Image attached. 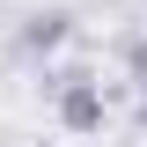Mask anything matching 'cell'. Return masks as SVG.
Instances as JSON below:
<instances>
[{
	"mask_svg": "<svg viewBox=\"0 0 147 147\" xmlns=\"http://www.w3.org/2000/svg\"><path fill=\"white\" fill-rule=\"evenodd\" d=\"M44 88H52V110H59V125L66 132H103L110 125V96H103V81H96L88 66H59V74H44Z\"/></svg>",
	"mask_w": 147,
	"mask_h": 147,
	"instance_id": "6da1fadb",
	"label": "cell"
},
{
	"mask_svg": "<svg viewBox=\"0 0 147 147\" xmlns=\"http://www.w3.org/2000/svg\"><path fill=\"white\" fill-rule=\"evenodd\" d=\"M66 44H74V15L66 7H37V15L15 22V59H52Z\"/></svg>",
	"mask_w": 147,
	"mask_h": 147,
	"instance_id": "7a4b0ae2",
	"label": "cell"
},
{
	"mask_svg": "<svg viewBox=\"0 0 147 147\" xmlns=\"http://www.w3.org/2000/svg\"><path fill=\"white\" fill-rule=\"evenodd\" d=\"M118 66L147 88V30H125V37H118Z\"/></svg>",
	"mask_w": 147,
	"mask_h": 147,
	"instance_id": "3957f363",
	"label": "cell"
},
{
	"mask_svg": "<svg viewBox=\"0 0 147 147\" xmlns=\"http://www.w3.org/2000/svg\"><path fill=\"white\" fill-rule=\"evenodd\" d=\"M132 125L147 132V88H140V81H132Z\"/></svg>",
	"mask_w": 147,
	"mask_h": 147,
	"instance_id": "277c9868",
	"label": "cell"
}]
</instances>
